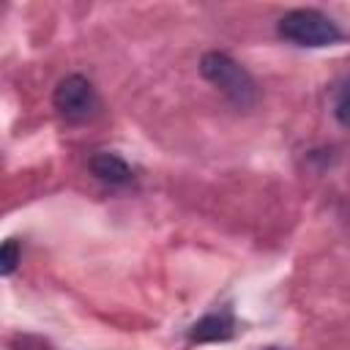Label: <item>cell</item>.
Returning a JSON list of instances; mask_svg holds the SVG:
<instances>
[{
	"instance_id": "1",
	"label": "cell",
	"mask_w": 350,
	"mask_h": 350,
	"mask_svg": "<svg viewBox=\"0 0 350 350\" xmlns=\"http://www.w3.org/2000/svg\"><path fill=\"white\" fill-rule=\"evenodd\" d=\"M200 71L208 82H213L235 107H252L257 98V85L243 66H238L224 52H208L200 60Z\"/></svg>"
},
{
	"instance_id": "2",
	"label": "cell",
	"mask_w": 350,
	"mask_h": 350,
	"mask_svg": "<svg viewBox=\"0 0 350 350\" xmlns=\"http://www.w3.org/2000/svg\"><path fill=\"white\" fill-rule=\"evenodd\" d=\"M279 36L298 46H331L342 38L336 22L317 8H295L279 19Z\"/></svg>"
},
{
	"instance_id": "3",
	"label": "cell",
	"mask_w": 350,
	"mask_h": 350,
	"mask_svg": "<svg viewBox=\"0 0 350 350\" xmlns=\"http://www.w3.org/2000/svg\"><path fill=\"white\" fill-rule=\"evenodd\" d=\"M52 104L55 109L68 120V123H85L98 112V96L96 88L90 85V79H85L82 74H68L57 82L55 93H52Z\"/></svg>"
},
{
	"instance_id": "4",
	"label": "cell",
	"mask_w": 350,
	"mask_h": 350,
	"mask_svg": "<svg viewBox=\"0 0 350 350\" xmlns=\"http://www.w3.org/2000/svg\"><path fill=\"white\" fill-rule=\"evenodd\" d=\"M88 167L90 172L107 183V186H129L134 180V170L129 167L126 159H120L118 153H109V150H101V153H93L88 159Z\"/></svg>"
},
{
	"instance_id": "5",
	"label": "cell",
	"mask_w": 350,
	"mask_h": 350,
	"mask_svg": "<svg viewBox=\"0 0 350 350\" xmlns=\"http://www.w3.org/2000/svg\"><path fill=\"white\" fill-rule=\"evenodd\" d=\"M232 334H235V320H232L230 309L211 312V314H205L202 320H197L189 328V339L191 342H224Z\"/></svg>"
},
{
	"instance_id": "6",
	"label": "cell",
	"mask_w": 350,
	"mask_h": 350,
	"mask_svg": "<svg viewBox=\"0 0 350 350\" xmlns=\"http://www.w3.org/2000/svg\"><path fill=\"white\" fill-rule=\"evenodd\" d=\"M8 350H55L46 339L41 336H33V334H16L11 342H8Z\"/></svg>"
},
{
	"instance_id": "7",
	"label": "cell",
	"mask_w": 350,
	"mask_h": 350,
	"mask_svg": "<svg viewBox=\"0 0 350 350\" xmlns=\"http://www.w3.org/2000/svg\"><path fill=\"white\" fill-rule=\"evenodd\" d=\"M16 262H19V243L11 238V241H5V243H3V252H0V271H3L5 276H8V273H14Z\"/></svg>"
},
{
	"instance_id": "8",
	"label": "cell",
	"mask_w": 350,
	"mask_h": 350,
	"mask_svg": "<svg viewBox=\"0 0 350 350\" xmlns=\"http://www.w3.org/2000/svg\"><path fill=\"white\" fill-rule=\"evenodd\" d=\"M334 115H336V120H339L342 126H350V82L339 90L336 104H334Z\"/></svg>"
},
{
	"instance_id": "9",
	"label": "cell",
	"mask_w": 350,
	"mask_h": 350,
	"mask_svg": "<svg viewBox=\"0 0 350 350\" xmlns=\"http://www.w3.org/2000/svg\"><path fill=\"white\" fill-rule=\"evenodd\" d=\"M271 350H276V347H271Z\"/></svg>"
}]
</instances>
